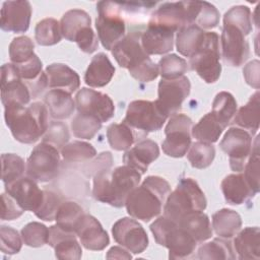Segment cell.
I'll return each mask as SVG.
<instances>
[{"label":"cell","instance_id":"44dd1931","mask_svg":"<svg viewBox=\"0 0 260 260\" xmlns=\"http://www.w3.org/2000/svg\"><path fill=\"white\" fill-rule=\"evenodd\" d=\"M75 235L63 230L57 223L49 228L48 244L54 249L55 256L58 259L78 260L81 258V246Z\"/></svg>","mask_w":260,"mask_h":260},{"label":"cell","instance_id":"816d5d0a","mask_svg":"<svg viewBox=\"0 0 260 260\" xmlns=\"http://www.w3.org/2000/svg\"><path fill=\"white\" fill-rule=\"evenodd\" d=\"M61 203V197L57 193L44 190V200L35 214L40 219L45 221H52L55 219Z\"/></svg>","mask_w":260,"mask_h":260},{"label":"cell","instance_id":"1f68e13d","mask_svg":"<svg viewBox=\"0 0 260 260\" xmlns=\"http://www.w3.org/2000/svg\"><path fill=\"white\" fill-rule=\"evenodd\" d=\"M260 93L257 90L253 93L248 103L241 107L234 116V123L241 128L249 131L252 135L257 132L260 122Z\"/></svg>","mask_w":260,"mask_h":260},{"label":"cell","instance_id":"7402d4cb","mask_svg":"<svg viewBox=\"0 0 260 260\" xmlns=\"http://www.w3.org/2000/svg\"><path fill=\"white\" fill-rule=\"evenodd\" d=\"M75 234L81 245L87 250L101 251L110 244L108 233L103 229L100 221L89 214L82 216Z\"/></svg>","mask_w":260,"mask_h":260},{"label":"cell","instance_id":"484cf974","mask_svg":"<svg viewBox=\"0 0 260 260\" xmlns=\"http://www.w3.org/2000/svg\"><path fill=\"white\" fill-rule=\"evenodd\" d=\"M220 188L225 201L231 205L243 204L256 195L243 174H231L226 176L222 180Z\"/></svg>","mask_w":260,"mask_h":260},{"label":"cell","instance_id":"3957f363","mask_svg":"<svg viewBox=\"0 0 260 260\" xmlns=\"http://www.w3.org/2000/svg\"><path fill=\"white\" fill-rule=\"evenodd\" d=\"M170 193L168 181L158 176H148L128 195L125 202L127 212L136 219L149 221L160 214Z\"/></svg>","mask_w":260,"mask_h":260},{"label":"cell","instance_id":"ab89813d","mask_svg":"<svg viewBox=\"0 0 260 260\" xmlns=\"http://www.w3.org/2000/svg\"><path fill=\"white\" fill-rule=\"evenodd\" d=\"M252 13L248 6L237 5L229 9L223 16V25H232L248 36L253 28Z\"/></svg>","mask_w":260,"mask_h":260},{"label":"cell","instance_id":"e0dca14e","mask_svg":"<svg viewBox=\"0 0 260 260\" xmlns=\"http://www.w3.org/2000/svg\"><path fill=\"white\" fill-rule=\"evenodd\" d=\"M188 24L187 1L162 3L152 13L148 21V25L159 26L173 32Z\"/></svg>","mask_w":260,"mask_h":260},{"label":"cell","instance_id":"91938a15","mask_svg":"<svg viewBox=\"0 0 260 260\" xmlns=\"http://www.w3.org/2000/svg\"><path fill=\"white\" fill-rule=\"evenodd\" d=\"M92 162L93 164L91 165L90 169L93 172V176H94L98 173L111 170V167L113 165V157H112L111 152L105 151V152L100 153L98 158L95 160H93Z\"/></svg>","mask_w":260,"mask_h":260},{"label":"cell","instance_id":"277c9868","mask_svg":"<svg viewBox=\"0 0 260 260\" xmlns=\"http://www.w3.org/2000/svg\"><path fill=\"white\" fill-rule=\"evenodd\" d=\"M150 231L155 242L169 249L170 259H184L190 257L197 246V242L177 222L167 216H159L150 224Z\"/></svg>","mask_w":260,"mask_h":260},{"label":"cell","instance_id":"db71d44e","mask_svg":"<svg viewBox=\"0 0 260 260\" xmlns=\"http://www.w3.org/2000/svg\"><path fill=\"white\" fill-rule=\"evenodd\" d=\"M69 131L66 124L62 122H52L46 133L43 141L54 145L57 148H62L69 140Z\"/></svg>","mask_w":260,"mask_h":260},{"label":"cell","instance_id":"d590c367","mask_svg":"<svg viewBox=\"0 0 260 260\" xmlns=\"http://www.w3.org/2000/svg\"><path fill=\"white\" fill-rule=\"evenodd\" d=\"M83 208L74 201H64L61 203L56 214V223L67 232L74 233L84 215Z\"/></svg>","mask_w":260,"mask_h":260},{"label":"cell","instance_id":"f6af8a7d","mask_svg":"<svg viewBox=\"0 0 260 260\" xmlns=\"http://www.w3.org/2000/svg\"><path fill=\"white\" fill-rule=\"evenodd\" d=\"M61 154L67 161L79 162L91 159L96 155L95 148L84 141H73L61 148Z\"/></svg>","mask_w":260,"mask_h":260},{"label":"cell","instance_id":"7dc6e473","mask_svg":"<svg viewBox=\"0 0 260 260\" xmlns=\"http://www.w3.org/2000/svg\"><path fill=\"white\" fill-rule=\"evenodd\" d=\"M21 238L23 243L32 248H39L48 244L49 229L38 221H31L21 229Z\"/></svg>","mask_w":260,"mask_h":260},{"label":"cell","instance_id":"603a6c76","mask_svg":"<svg viewBox=\"0 0 260 260\" xmlns=\"http://www.w3.org/2000/svg\"><path fill=\"white\" fill-rule=\"evenodd\" d=\"M159 155V148L156 142L150 139H144L138 142L134 147L125 151L123 161L126 166L136 170L143 175L148 166Z\"/></svg>","mask_w":260,"mask_h":260},{"label":"cell","instance_id":"ee69618b","mask_svg":"<svg viewBox=\"0 0 260 260\" xmlns=\"http://www.w3.org/2000/svg\"><path fill=\"white\" fill-rule=\"evenodd\" d=\"M2 161V181L8 185L19 178L23 177L26 167L24 160L14 153H3L1 155Z\"/></svg>","mask_w":260,"mask_h":260},{"label":"cell","instance_id":"bcb514c9","mask_svg":"<svg viewBox=\"0 0 260 260\" xmlns=\"http://www.w3.org/2000/svg\"><path fill=\"white\" fill-rule=\"evenodd\" d=\"M157 65L162 79H175L181 77L188 69L186 60L176 54L164 56Z\"/></svg>","mask_w":260,"mask_h":260},{"label":"cell","instance_id":"b9f144b4","mask_svg":"<svg viewBox=\"0 0 260 260\" xmlns=\"http://www.w3.org/2000/svg\"><path fill=\"white\" fill-rule=\"evenodd\" d=\"M215 156V148L211 143L202 141L194 142L187 153V158L195 169H205L209 167Z\"/></svg>","mask_w":260,"mask_h":260},{"label":"cell","instance_id":"8fae6325","mask_svg":"<svg viewBox=\"0 0 260 260\" xmlns=\"http://www.w3.org/2000/svg\"><path fill=\"white\" fill-rule=\"evenodd\" d=\"M220 148L230 157V167L235 172H242L252 151L253 135L240 127H231L219 143Z\"/></svg>","mask_w":260,"mask_h":260},{"label":"cell","instance_id":"2e32d148","mask_svg":"<svg viewBox=\"0 0 260 260\" xmlns=\"http://www.w3.org/2000/svg\"><path fill=\"white\" fill-rule=\"evenodd\" d=\"M31 94L26 83L19 77L12 63L3 64L1 67V102L3 106L19 104L26 106Z\"/></svg>","mask_w":260,"mask_h":260},{"label":"cell","instance_id":"60d3db41","mask_svg":"<svg viewBox=\"0 0 260 260\" xmlns=\"http://www.w3.org/2000/svg\"><path fill=\"white\" fill-rule=\"evenodd\" d=\"M102 122L90 115L78 113L71 122V129L75 137L92 139L102 128Z\"/></svg>","mask_w":260,"mask_h":260},{"label":"cell","instance_id":"5b68a950","mask_svg":"<svg viewBox=\"0 0 260 260\" xmlns=\"http://www.w3.org/2000/svg\"><path fill=\"white\" fill-rule=\"evenodd\" d=\"M206 198L196 181L191 178L182 179L177 188L171 192L164 205L165 216L177 222L193 211L206 208Z\"/></svg>","mask_w":260,"mask_h":260},{"label":"cell","instance_id":"4316f807","mask_svg":"<svg viewBox=\"0 0 260 260\" xmlns=\"http://www.w3.org/2000/svg\"><path fill=\"white\" fill-rule=\"evenodd\" d=\"M115 74V67L104 53L94 55L85 71L84 81L91 87L107 85Z\"/></svg>","mask_w":260,"mask_h":260},{"label":"cell","instance_id":"11a10c76","mask_svg":"<svg viewBox=\"0 0 260 260\" xmlns=\"http://www.w3.org/2000/svg\"><path fill=\"white\" fill-rule=\"evenodd\" d=\"M129 73L133 78L137 79L138 81L149 82L154 80L158 76L159 69L158 65L152 62L150 58H148L138 66L130 69Z\"/></svg>","mask_w":260,"mask_h":260},{"label":"cell","instance_id":"6f0895ef","mask_svg":"<svg viewBox=\"0 0 260 260\" xmlns=\"http://www.w3.org/2000/svg\"><path fill=\"white\" fill-rule=\"evenodd\" d=\"M75 42L77 43L79 49L87 54L93 53L99 46L98 37L92 30L91 26H87L82 29L76 37Z\"/></svg>","mask_w":260,"mask_h":260},{"label":"cell","instance_id":"7c38bea8","mask_svg":"<svg viewBox=\"0 0 260 260\" xmlns=\"http://www.w3.org/2000/svg\"><path fill=\"white\" fill-rule=\"evenodd\" d=\"M191 84L187 76L175 79H161L158 83L157 100L154 101L160 112L167 117L177 114L189 95Z\"/></svg>","mask_w":260,"mask_h":260},{"label":"cell","instance_id":"680465c9","mask_svg":"<svg viewBox=\"0 0 260 260\" xmlns=\"http://www.w3.org/2000/svg\"><path fill=\"white\" fill-rule=\"evenodd\" d=\"M259 72H260V62L258 60H253L249 62L243 69V75L246 82L258 89L259 88Z\"/></svg>","mask_w":260,"mask_h":260},{"label":"cell","instance_id":"d6986e66","mask_svg":"<svg viewBox=\"0 0 260 260\" xmlns=\"http://www.w3.org/2000/svg\"><path fill=\"white\" fill-rule=\"evenodd\" d=\"M5 191L25 211L36 212L44 200V190H41L37 182L29 177H21L18 180L5 185Z\"/></svg>","mask_w":260,"mask_h":260},{"label":"cell","instance_id":"7a4b0ae2","mask_svg":"<svg viewBox=\"0 0 260 260\" xmlns=\"http://www.w3.org/2000/svg\"><path fill=\"white\" fill-rule=\"evenodd\" d=\"M140 179L141 174L126 165L98 173L93 176L92 195L98 201L122 207L130 192L139 185Z\"/></svg>","mask_w":260,"mask_h":260},{"label":"cell","instance_id":"83f0119b","mask_svg":"<svg viewBox=\"0 0 260 260\" xmlns=\"http://www.w3.org/2000/svg\"><path fill=\"white\" fill-rule=\"evenodd\" d=\"M239 259H255L260 257V230L258 226H247L242 230L234 241Z\"/></svg>","mask_w":260,"mask_h":260},{"label":"cell","instance_id":"ba28073f","mask_svg":"<svg viewBox=\"0 0 260 260\" xmlns=\"http://www.w3.org/2000/svg\"><path fill=\"white\" fill-rule=\"evenodd\" d=\"M60 154L54 145L42 141L35 146L26 161V174L36 182H50L60 171Z\"/></svg>","mask_w":260,"mask_h":260},{"label":"cell","instance_id":"681fc988","mask_svg":"<svg viewBox=\"0 0 260 260\" xmlns=\"http://www.w3.org/2000/svg\"><path fill=\"white\" fill-rule=\"evenodd\" d=\"M259 139L258 136L252 146V151L248 157V160L244 167V177L251 187V189L257 194L259 192Z\"/></svg>","mask_w":260,"mask_h":260},{"label":"cell","instance_id":"f5cc1de1","mask_svg":"<svg viewBox=\"0 0 260 260\" xmlns=\"http://www.w3.org/2000/svg\"><path fill=\"white\" fill-rule=\"evenodd\" d=\"M0 239H1V252L4 254L12 255L21 250L22 238H20L18 232L11 226H0Z\"/></svg>","mask_w":260,"mask_h":260},{"label":"cell","instance_id":"ac0fdd59","mask_svg":"<svg viewBox=\"0 0 260 260\" xmlns=\"http://www.w3.org/2000/svg\"><path fill=\"white\" fill-rule=\"evenodd\" d=\"M31 5L28 1H6L1 8L0 26L5 31L25 32L29 27Z\"/></svg>","mask_w":260,"mask_h":260},{"label":"cell","instance_id":"8d00e7d4","mask_svg":"<svg viewBox=\"0 0 260 260\" xmlns=\"http://www.w3.org/2000/svg\"><path fill=\"white\" fill-rule=\"evenodd\" d=\"M107 138L110 146L118 151L128 150L135 142L134 129L125 123L111 124L107 129Z\"/></svg>","mask_w":260,"mask_h":260},{"label":"cell","instance_id":"ffe728a7","mask_svg":"<svg viewBox=\"0 0 260 260\" xmlns=\"http://www.w3.org/2000/svg\"><path fill=\"white\" fill-rule=\"evenodd\" d=\"M117 63L128 70L138 66L149 58L141 45V34L132 32L125 36L112 49Z\"/></svg>","mask_w":260,"mask_h":260},{"label":"cell","instance_id":"7bdbcfd3","mask_svg":"<svg viewBox=\"0 0 260 260\" xmlns=\"http://www.w3.org/2000/svg\"><path fill=\"white\" fill-rule=\"evenodd\" d=\"M199 259H235L232 245L222 239H214L198 249Z\"/></svg>","mask_w":260,"mask_h":260},{"label":"cell","instance_id":"94428289","mask_svg":"<svg viewBox=\"0 0 260 260\" xmlns=\"http://www.w3.org/2000/svg\"><path fill=\"white\" fill-rule=\"evenodd\" d=\"M108 259H131L132 256L128 251L121 247H112L106 256Z\"/></svg>","mask_w":260,"mask_h":260},{"label":"cell","instance_id":"6da1fadb","mask_svg":"<svg viewBox=\"0 0 260 260\" xmlns=\"http://www.w3.org/2000/svg\"><path fill=\"white\" fill-rule=\"evenodd\" d=\"M4 118L15 140L32 144L43 136L49 127L48 110L41 102L28 107L11 104L4 107Z\"/></svg>","mask_w":260,"mask_h":260},{"label":"cell","instance_id":"d6a6232c","mask_svg":"<svg viewBox=\"0 0 260 260\" xmlns=\"http://www.w3.org/2000/svg\"><path fill=\"white\" fill-rule=\"evenodd\" d=\"M242 226L240 214L228 208H222L212 215V229L222 239L233 238Z\"/></svg>","mask_w":260,"mask_h":260},{"label":"cell","instance_id":"30bf717a","mask_svg":"<svg viewBox=\"0 0 260 260\" xmlns=\"http://www.w3.org/2000/svg\"><path fill=\"white\" fill-rule=\"evenodd\" d=\"M168 117L157 108L155 102L137 100L128 105L123 123L145 133L158 131Z\"/></svg>","mask_w":260,"mask_h":260},{"label":"cell","instance_id":"8992f818","mask_svg":"<svg viewBox=\"0 0 260 260\" xmlns=\"http://www.w3.org/2000/svg\"><path fill=\"white\" fill-rule=\"evenodd\" d=\"M98 17L95 27L99 40L106 50H112L125 35V21L121 15L118 2L100 1L96 4Z\"/></svg>","mask_w":260,"mask_h":260},{"label":"cell","instance_id":"4fadbf2b","mask_svg":"<svg viewBox=\"0 0 260 260\" xmlns=\"http://www.w3.org/2000/svg\"><path fill=\"white\" fill-rule=\"evenodd\" d=\"M75 105L78 113L93 116L102 123L109 121L115 113L114 103L108 94L86 87L76 93Z\"/></svg>","mask_w":260,"mask_h":260},{"label":"cell","instance_id":"f907efd6","mask_svg":"<svg viewBox=\"0 0 260 260\" xmlns=\"http://www.w3.org/2000/svg\"><path fill=\"white\" fill-rule=\"evenodd\" d=\"M219 22V12L214 5L206 1H199L198 11L194 24L202 29H209L217 26Z\"/></svg>","mask_w":260,"mask_h":260},{"label":"cell","instance_id":"74e56055","mask_svg":"<svg viewBox=\"0 0 260 260\" xmlns=\"http://www.w3.org/2000/svg\"><path fill=\"white\" fill-rule=\"evenodd\" d=\"M237 112V102L234 95L228 91L218 92L212 103L211 113L218 122L226 128Z\"/></svg>","mask_w":260,"mask_h":260},{"label":"cell","instance_id":"9c48e42d","mask_svg":"<svg viewBox=\"0 0 260 260\" xmlns=\"http://www.w3.org/2000/svg\"><path fill=\"white\" fill-rule=\"evenodd\" d=\"M192 127L193 121L187 115L177 113L171 116L165 128L162 151L172 157H183L191 146Z\"/></svg>","mask_w":260,"mask_h":260},{"label":"cell","instance_id":"e575fe53","mask_svg":"<svg viewBox=\"0 0 260 260\" xmlns=\"http://www.w3.org/2000/svg\"><path fill=\"white\" fill-rule=\"evenodd\" d=\"M225 128L218 122L215 116L210 112L203 116L200 121L192 127L191 135L198 141L213 143L216 142Z\"/></svg>","mask_w":260,"mask_h":260},{"label":"cell","instance_id":"f35d334b","mask_svg":"<svg viewBox=\"0 0 260 260\" xmlns=\"http://www.w3.org/2000/svg\"><path fill=\"white\" fill-rule=\"evenodd\" d=\"M60 22L52 17L39 21L35 28V39L41 46H53L62 39Z\"/></svg>","mask_w":260,"mask_h":260},{"label":"cell","instance_id":"9f6ffc18","mask_svg":"<svg viewBox=\"0 0 260 260\" xmlns=\"http://www.w3.org/2000/svg\"><path fill=\"white\" fill-rule=\"evenodd\" d=\"M2 200V211H1V219L2 220H13L18 218L24 210L19 206V204L15 201L13 197H11L8 193H3L1 195Z\"/></svg>","mask_w":260,"mask_h":260},{"label":"cell","instance_id":"4dcf8cb0","mask_svg":"<svg viewBox=\"0 0 260 260\" xmlns=\"http://www.w3.org/2000/svg\"><path fill=\"white\" fill-rule=\"evenodd\" d=\"M45 104L53 119L63 120L69 118L75 110V101L71 93L62 89H51L45 95Z\"/></svg>","mask_w":260,"mask_h":260},{"label":"cell","instance_id":"836d02e7","mask_svg":"<svg viewBox=\"0 0 260 260\" xmlns=\"http://www.w3.org/2000/svg\"><path fill=\"white\" fill-rule=\"evenodd\" d=\"M89 14L81 9L68 10L60 20L62 36L70 41L75 42L77 35L87 26H91Z\"/></svg>","mask_w":260,"mask_h":260},{"label":"cell","instance_id":"d4e9b609","mask_svg":"<svg viewBox=\"0 0 260 260\" xmlns=\"http://www.w3.org/2000/svg\"><path fill=\"white\" fill-rule=\"evenodd\" d=\"M48 86L52 89H62L69 93L74 92L80 85L79 75L63 63H53L46 68Z\"/></svg>","mask_w":260,"mask_h":260},{"label":"cell","instance_id":"52a82bcc","mask_svg":"<svg viewBox=\"0 0 260 260\" xmlns=\"http://www.w3.org/2000/svg\"><path fill=\"white\" fill-rule=\"evenodd\" d=\"M219 59V37L214 31H206L201 48L190 58L191 69L195 70L206 83H214L221 73Z\"/></svg>","mask_w":260,"mask_h":260},{"label":"cell","instance_id":"cb8c5ba5","mask_svg":"<svg viewBox=\"0 0 260 260\" xmlns=\"http://www.w3.org/2000/svg\"><path fill=\"white\" fill-rule=\"evenodd\" d=\"M173 31L154 25H148L141 35V45L145 53L149 55H161L173 50Z\"/></svg>","mask_w":260,"mask_h":260},{"label":"cell","instance_id":"9a60e30c","mask_svg":"<svg viewBox=\"0 0 260 260\" xmlns=\"http://www.w3.org/2000/svg\"><path fill=\"white\" fill-rule=\"evenodd\" d=\"M245 35L235 26L223 25L220 44L223 62L233 67L243 65L250 54V47Z\"/></svg>","mask_w":260,"mask_h":260},{"label":"cell","instance_id":"c3c4849f","mask_svg":"<svg viewBox=\"0 0 260 260\" xmlns=\"http://www.w3.org/2000/svg\"><path fill=\"white\" fill-rule=\"evenodd\" d=\"M35 44L26 36L14 38L9 45V58L12 64H21L34 55Z\"/></svg>","mask_w":260,"mask_h":260},{"label":"cell","instance_id":"f1b7e54d","mask_svg":"<svg viewBox=\"0 0 260 260\" xmlns=\"http://www.w3.org/2000/svg\"><path fill=\"white\" fill-rule=\"evenodd\" d=\"M205 32L196 24H188L181 27L177 32L176 47L178 52L185 57H193L201 48Z\"/></svg>","mask_w":260,"mask_h":260},{"label":"cell","instance_id":"f546056e","mask_svg":"<svg viewBox=\"0 0 260 260\" xmlns=\"http://www.w3.org/2000/svg\"><path fill=\"white\" fill-rule=\"evenodd\" d=\"M178 224L183 228L197 243H202L212 236V228L207 214L203 211H193L184 215Z\"/></svg>","mask_w":260,"mask_h":260},{"label":"cell","instance_id":"5bb4252c","mask_svg":"<svg viewBox=\"0 0 260 260\" xmlns=\"http://www.w3.org/2000/svg\"><path fill=\"white\" fill-rule=\"evenodd\" d=\"M114 240L133 254L142 253L148 246V237L142 225L133 218L123 217L112 226Z\"/></svg>","mask_w":260,"mask_h":260}]
</instances>
